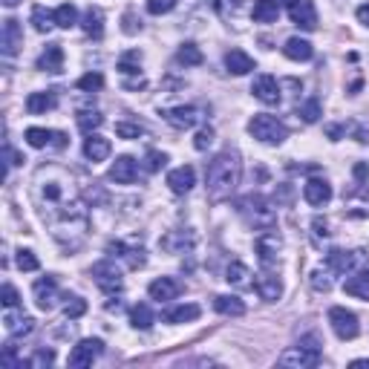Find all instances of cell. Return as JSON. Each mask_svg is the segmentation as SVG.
<instances>
[{
    "label": "cell",
    "instance_id": "cell-23",
    "mask_svg": "<svg viewBox=\"0 0 369 369\" xmlns=\"http://www.w3.org/2000/svg\"><path fill=\"white\" fill-rule=\"evenodd\" d=\"M81 29H84L90 38L99 40V38L104 35V12H101L99 6H90V9L84 12V18H81Z\"/></svg>",
    "mask_w": 369,
    "mask_h": 369
},
{
    "label": "cell",
    "instance_id": "cell-22",
    "mask_svg": "<svg viewBox=\"0 0 369 369\" xmlns=\"http://www.w3.org/2000/svg\"><path fill=\"white\" fill-rule=\"evenodd\" d=\"M38 70H44V73H61L64 70V49H61V44H52V47H47L44 52H40Z\"/></svg>",
    "mask_w": 369,
    "mask_h": 369
},
{
    "label": "cell",
    "instance_id": "cell-12",
    "mask_svg": "<svg viewBox=\"0 0 369 369\" xmlns=\"http://www.w3.org/2000/svg\"><path fill=\"white\" fill-rule=\"evenodd\" d=\"M0 47H3V55L12 58L18 55L21 47H23V29L15 18H6L3 21V32H0Z\"/></svg>",
    "mask_w": 369,
    "mask_h": 369
},
{
    "label": "cell",
    "instance_id": "cell-41",
    "mask_svg": "<svg viewBox=\"0 0 369 369\" xmlns=\"http://www.w3.org/2000/svg\"><path fill=\"white\" fill-rule=\"evenodd\" d=\"M139 66H142V52H139V49H130L127 55L118 58V70L127 73V75H130V73H139Z\"/></svg>",
    "mask_w": 369,
    "mask_h": 369
},
{
    "label": "cell",
    "instance_id": "cell-17",
    "mask_svg": "<svg viewBox=\"0 0 369 369\" xmlns=\"http://www.w3.org/2000/svg\"><path fill=\"white\" fill-rule=\"evenodd\" d=\"M110 251L113 257H121L127 263V268H144V263H147V257H144V249L139 245V249H136V245H125V242H110Z\"/></svg>",
    "mask_w": 369,
    "mask_h": 369
},
{
    "label": "cell",
    "instance_id": "cell-27",
    "mask_svg": "<svg viewBox=\"0 0 369 369\" xmlns=\"http://www.w3.org/2000/svg\"><path fill=\"white\" fill-rule=\"evenodd\" d=\"M326 266H329V271L346 275V271H352V266H355V254L344 251V249H332L329 254H326Z\"/></svg>",
    "mask_w": 369,
    "mask_h": 369
},
{
    "label": "cell",
    "instance_id": "cell-4",
    "mask_svg": "<svg viewBox=\"0 0 369 369\" xmlns=\"http://www.w3.org/2000/svg\"><path fill=\"white\" fill-rule=\"evenodd\" d=\"M240 214L245 216V222L259 228V231H266V228H275L277 222V214L275 208L266 202V199H259V196H245L240 202Z\"/></svg>",
    "mask_w": 369,
    "mask_h": 369
},
{
    "label": "cell",
    "instance_id": "cell-25",
    "mask_svg": "<svg viewBox=\"0 0 369 369\" xmlns=\"http://www.w3.org/2000/svg\"><path fill=\"white\" fill-rule=\"evenodd\" d=\"M214 309L220 311V314H225V318H242V314H245V303H242L240 297H234V294L214 297Z\"/></svg>",
    "mask_w": 369,
    "mask_h": 369
},
{
    "label": "cell",
    "instance_id": "cell-38",
    "mask_svg": "<svg viewBox=\"0 0 369 369\" xmlns=\"http://www.w3.org/2000/svg\"><path fill=\"white\" fill-rule=\"evenodd\" d=\"M55 23L61 26V29H70V26H75L78 23V9L73 3H61L55 9Z\"/></svg>",
    "mask_w": 369,
    "mask_h": 369
},
{
    "label": "cell",
    "instance_id": "cell-29",
    "mask_svg": "<svg viewBox=\"0 0 369 369\" xmlns=\"http://www.w3.org/2000/svg\"><path fill=\"white\" fill-rule=\"evenodd\" d=\"M55 92H32L29 99H26V110H29L32 116H40V113H47V110H55Z\"/></svg>",
    "mask_w": 369,
    "mask_h": 369
},
{
    "label": "cell",
    "instance_id": "cell-53",
    "mask_svg": "<svg viewBox=\"0 0 369 369\" xmlns=\"http://www.w3.org/2000/svg\"><path fill=\"white\" fill-rule=\"evenodd\" d=\"M358 21L369 29V3H364V6H358Z\"/></svg>",
    "mask_w": 369,
    "mask_h": 369
},
{
    "label": "cell",
    "instance_id": "cell-54",
    "mask_svg": "<svg viewBox=\"0 0 369 369\" xmlns=\"http://www.w3.org/2000/svg\"><path fill=\"white\" fill-rule=\"evenodd\" d=\"M314 234H318V237H326V234H329V231H326V220H320V216L314 220Z\"/></svg>",
    "mask_w": 369,
    "mask_h": 369
},
{
    "label": "cell",
    "instance_id": "cell-58",
    "mask_svg": "<svg viewBox=\"0 0 369 369\" xmlns=\"http://www.w3.org/2000/svg\"><path fill=\"white\" fill-rule=\"evenodd\" d=\"M352 366H361V369H369V361H366V358H358V361H352Z\"/></svg>",
    "mask_w": 369,
    "mask_h": 369
},
{
    "label": "cell",
    "instance_id": "cell-49",
    "mask_svg": "<svg viewBox=\"0 0 369 369\" xmlns=\"http://www.w3.org/2000/svg\"><path fill=\"white\" fill-rule=\"evenodd\" d=\"M165 162H168V156L165 153H159V150H150V153H147V170L150 173H156V170H162V168H165Z\"/></svg>",
    "mask_w": 369,
    "mask_h": 369
},
{
    "label": "cell",
    "instance_id": "cell-39",
    "mask_svg": "<svg viewBox=\"0 0 369 369\" xmlns=\"http://www.w3.org/2000/svg\"><path fill=\"white\" fill-rule=\"evenodd\" d=\"M297 116L306 121V125H314V121L320 118V101L318 99H309V101H303L297 107Z\"/></svg>",
    "mask_w": 369,
    "mask_h": 369
},
{
    "label": "cell",
    "instance_id": "cell-45",
    "mask_svg": "<svg viewBox=\"0 0 369 369\" xmlns=\"http://www.w3.org/2000/svg\"><path fill=\"white\" fill-rule=\"evenodd\" d=\"M309 283H311V289L314 292H332V280H329V275H326V271H311V277H309Z\"/></svg>",
    "mask_w": 369,
    "mask_h": 369
},
{
    "label": "cell",
    "instance_id": "cell-1",
    "mask_svg": "<svg viewBox=\"0 0 369 369\" xmlns=\"http://www.w3.org/2000/svg\"><path fill=\"white\" fill-rule=\"evenodd\" d=\"M242 176V162L237 150H222L208 162V170H205V188H208V196L214 202H222L237 190Z\"/></svg>",
    "mask_w": 369,
    "mask_h": 369
},
{
    "label": "cell",
    "instance_id": "cell-46",
    "mask_svg": "<svg viewBox=\"0 0 369 369\" xmlns=\"http://www.w3.org/2000/svg\"><path fill=\"white\" fill-rule=\"evenodd\" d=\"M116 136H118V139H139V136H144V127L142 125H127V121H118V125H116Z\"/></svg>",
    "mask_w": 369,
    "mask_h": 369
},
{
    "label": "cell",
    "instance_id": "cell-8",
    "mask_svg": "<svg viewBox=\"0 0 369 369\" xmlns=\"http://www.w3.org/2000/svg\"><path fill=\"white\" fill-rule=\"evenodd\" d=\"M254 249H257L259 259H263L266 266H271V263H275V259L280 257V251H283V237L277 234L275 228H266L263 234L254 240Z\"/></svg>",
    "mask_w": 369,
    "mask_h": 369
},
{
    "label": "cell",
    "instance_id": "cell-11",
    "mask_svg": "<svg viewBox=\"0 0 369 369\" xmlns=\"http://www.w3.org/2000/svg\"><path fill=\"white\" fill-rule=\"evenodd\" d=\"M32 294H35L38 309H44V311L55 309V303H58V280L52 277V275L40 277V280L32 285Z\"/></svg>",
    "mask_w": 369,
    "mask_h": 369
},
{
    "label": "cell",
    "instance_id": "cell-20",
    "mask_svg": "<svg viewBox=\"0 0 369 369\" xmlns=\"http://www.w3.org/2000/svg\"><path fill=\"white\" fill-rule=\"evenodd\" d=\"M303 196L309 205H326L332 199V185L326 179H309L303 185Z\"/></svg>",
    "mask_w": 369,
    "mask_h": 369
},
{
    "label": "cell",
    "instance_id": "cell-7",
    "mask_svg": "<svg viewBox=\"0 0 369 369\" xmlns=\"http://www.w3.org/2000/svg\"><path fill=\"white\" fill-rule=\"evenodd\" d=\"M289 18L300 29H318V9H314L311 0H289Z\"/></svg>",
    "mask_w": 369,
    "mask_h": 369
},
{
    "label": "cell",
    "instance_id": "cell-57",
    "mask_svg": "<svg viewBox=\"0 0 369 369\" xmlns=\"http://www.w3.org/2000/svg\"><path fill=\"white\" fill-rule=\"evenodd\" d=\"M55 147H66V136L64 133H55Z\"/></svg>",
    "mask_w": 369,
    "mask_h": 369
},
{
    "label": "cell",
    "instance_id": "cell-6",
    "mask_svg": "<svg viewBox=\"0 0 369 369\" xmlns=\"http://www.w3.org/2000/svg\"><path fill=\"white\" fill-rule=\"evenodd\" d=\"M92 277H95V285L104 292V294H118L125 289V280H121V271L116 268L113 259H101V263L92 266Z\"/></svg>",
    "mask_w": 369,
    "mask_h": 369
},
{
    "label": "cell",
    "instance_id": "cell-28",
    "mask_svg": "<svg viewBox=\"0 0 369 369\" xmlns=\"http://www.w3.org/2000/svg\"><path fill=\"white\" fill-rule=\"evenodd\" d=\"M251 18L257 23H275L280 18V3L277 0H257L251 9Z\"/></svg>",
    "mask_w": 369,
    "mask_h": 369
},
{
    "label": "cell",
    "instance_id": "cell-32",
    "mask_svg": "<svg viewBox=\"0 0 369 369\" xmlns=\"http://www.w3.org/2000/svg\"><path fill=\"white\" fill-rule=\"evenodd\" d=\"M202 314V309L196 303H185V306H176L170 311H165V320L168 323H190V320H196Z\"/></svg>",
    "mask_w": 369,
    "mask_h": 369
},
{
    "label": "cell",
    "instance_id": "cell-14",
    "mask_svg": "<svg viewBox=\"0 0 369 369\" xmlns=\"http://www.w3.org/2000/svg\"><path fill=\"white\" fill-rule=\"evenodd\" d=\"M110 179L116 185H133L136 179H139V162H136L133 156H118L110 168Z\"/></svg>",
    "mask_w": 369,
    "mask_h": 369
},
{
    "label": "cell",
    "instance_id": "cell-24",
    "mask_svg": "<svg viewBox=\"0 0 369 369\" xmlns=\"http://www.w3.org/2000/svg\"><path fill=\"white\" fill-rule=\"evenodd\" d=\"M283 55L285 58H292V61H309L314 55V49L306 38H289L285 40V47H283Z\"/></svg>",
    "mask_w": 369,
    "mask_h": 369
},
{
    "label": "cell",
    "instance_id": "cell-16",
    "mask_svg": "<svg viewBox=\"0 0 369 369\" xmlns=\"http://www.w3.org/2000/svg\"><path fill=\"white\" fill-rule=\"evenodd\" d=\"M179 292H182V285H179V280H173V277H159V280H153L147 285V294L153 300H159V303L176 300V297H179Z\"/></svg>",
    "mask_w": 369,
    "mask_h": 369
},
{
    "label": "cell",
    "instance_id": "cell-48",
    "mask_svg": "<svg viewBox=\"0 0 369 369\" xmlns=\"http://www.w3.org/2000/svg\"><path fill=\"white\" fill-rule=\"evenodd\" d=\"M176 6V0H147V12L150 15H168Z\"/></svg>",
    "mask_w": 369,
    "mask_h": 369
},
{
    "label": "cell",
    "instance_id": "cell-43",
    "mask_svg": "<svg viewBox=\"0 0 369 369\" xmlns=\"http://www.w3.org/2000/svg\"><path fill=\"white\" fill-rule=\"evenodd\" d=\"M84 311H87V300L84 297H66V303H64L66 318H81Z\"/></svg>",
    "mask_w": 369,
    "mask_h": 369
},
{
    "label": "cell",
    "instance_id": "cell-50",
    "mask_svg": "<svg viewBox=\"0 0 369 369\" xmlns=\"http://www.w3.org/2000/svg\"><path fill=\"white\" fill-rule=\"evenodd\" d=\"M52 361H55V352L52 349H38L29 358V366H49Z\"/></svg>",
    "mask_w": 369,
    "mask_h": 369
},
{
    "label": "cell",
    "instance_id": "cell-3",
    "mask_svg": "<svg viewBox=\"0 0 369 369\" xmlns=\"http://www.w3.org/2000/svg\"><path fill=\"white\" fill-rule=\"evenodd\" d=\"M249 133L263 144H283L285 139H289V127H285L280 118L266 116V113H259L249 121Z\"/></svg>",
    "mask_w": 369,
    "mask_h": 369
},
{
    "label": "cell",
    "instance_id": "cell-35",
    "mask_svg": "<svg viewBox=\"0 0 369 369\" xmlns=\"http://www.w3.org/2000/svg\"><path fill=\"white\" fill-rule=\"evenodd\" d=\"M130 320H133V326H136V329H150V326L156 323L153 311H150V306H147V303H139V306H133V311H130Z\"/></svg>",
    "mask_w": 369,
    "mask_h": 369
},
{
    "label": "cell",
    "instance_id": "cell-26",
    "mask_svg": "<svg viewBox=\"0 0 369 369\" xmlns=\"http://www.w3.org/2000/svg\"><path fill=\"white\" fill-rule=\"evenodd\" d=\"M3 323H6V332L15 335V338L18 335H29L35 329V320L29 318V314H12V309H6Z\"/></svg>",
    "mask_w": 369,
    "mask_h": 369
},
{
    "label": "cell",
    "instance_id": "cell-13",
    "mask_svg": "<svg viewBox=\"0 0 369 369\" xmlns=\"http://www.w3.org/2000/svg\"><path fill=\"white\" fill-rule=\"evenodd\" d=\"M251 92H254V99H259L263 104H280V84H277V78L275 75H257L254 78V84H251Z\"/></svg>",
    "mask_w": 369,
    "mask_h": 369
},
{
    "label": "cell",
    "instance_id": "cell-10",
    "mask_svg": "<svg viewBox=\"0 0 369 369\" xmlns=\"http://www.w3.org/2000/svg\"><path fill=\"white\" fill-rule=\"evenodd\" d=\"M101 352H104V340H99V338H84V340H81V344L70 352V366H75V369L90 366Z\"/></svg>",
    "mask_w": 369,
    "mask_h": 369
},
{
    "label": "cell",
    "instance_id": "cell-36",
    "mask_svg": "<svg viewBox=\"0 0 369 369\" xmlns=\"http://www.w3.org/2000/svg\"><path fill=\"white\" fill-rule=\"evenodd\" d=\"M176 61L185 64V66H199V64H202V49L188 40V44H182L179 52H176Z\"/></svg>",
    "mask_w": 369,
    "mask_h": 369
},
{
    "label": "cell",
    "instance_id": "cell-52",
    "mask_svg": "<svg viewBox=\"0 0 369 369\" xmlns=\"http://www.w3.org/2000/svg\"><path fill=\"white\" fill-rule=\"evenodd\" d=\"M121 21H125V26H121V29H125L127 35H136V32H142V21H139V18H136V15H133V12H127V15H125V18H121Z\"/></svg>",
    "mask_w": 369,
    "mask_h": 369
},
{
    "label": "cell",
    "instance_id": "cell-21",
    "mask_svg": "<svg viewBox=\"0 0 369 369\" xmlns=\"http://www.w3.org/2000/svg\"><path fill=\"white\" fill-rule=\"evenodd\" d=\"M225 70L234 75H249L254 70V58L245 55L242 49H228L225 52Z\"/></svg>",
    "mask_w": 369,
    "mask_h": 369
},
{
    "label": "cell",
    "instance_id": "cell-33",
    "mask_svg": "<svg viewBox=\"0 0 369 369\" xmlns=\"http://www.w3.org/2000/svg\"><path fill=\"white\" fill-rule=\"evenodd\" d=\"M344 292H346V294H352V297L369 300V271H361V275H352V277L344 283Z\"/></svg>",
    "mask_w": 369,
    "mask_h": 369
},
{
    "label": "cell",
    "instance_id": "cell-2",
    "mask_svg": "<svg viewBox=\"0 0 369 369\" xmlns=\"http://www.w3.org/2000/svg\"><path fill=\"white\" fill-rule=\"evenodd\" d=\"M280 364L283 366H292V369H311L320 364V340L309 335V338H300L294 346H289L280 355Z\"/></svg>",
    "mask_w": 369,
    "mask_h": 369
},
{
    "label": "cell",
    "instance_id": "cell-34",
    "mask_svg": "<svg viewBox=\"0 0 369 369\" xmlns=\"http://www.w3.org/2000/svg\"><path fill=\"white\" fill-rule=\"evenodd\" d=\"M32 26H35L40 35H47L52 26H58V23H55V12H49V9H44V6H35V9H32Z\"/></svg>",
    "mask_w": 369,
    "mask_h": 369
},
{
    "label": "cell",
    "instance_id": "cell-37",
    "mask_svg": "<svg viewBox=\"0 0 369 369\" xmlns=\"http://www.w3.org/2000/svg\"><path fill=\"white\" fill-rule=\"evenodd\" d=\"M26 142L40 150V147H47V144H55V133L44 130V127H29V130H26Z\"/></svg>",
    "mask_w": 369,
    "mask_h": 369
},
{
    "label": "cell",
    "instance_id": "cell-40",
    "mask_svg": "<svg viewBox=\"0 0 369 369\" xmlns=\"http://www.w3.org/2000/svg\"><path fill=\"white\" fill-rule=\"evenodd\" d=\"M101 125H104V116H101V113H95V110L78 113V127L84 130V133H92V130H99Z\"/></svg>",
    "mask_w": 369,
    "mask_h": 369
},
{
    "label": "cell",
    "instance_id": "cell-9",
    "mask_svg": "<svg viewBox=\"0 0 369 369\" xmlns=\"http://www.w3.org/2000/svg\"><path fill=\"white\" fill-rule=\"evenodd\" d=\"M162 116H165L168 125H173L176 130H190L196 127L202 121V110L199 107H170V110H162Z\"/></svg>",
    "mask_w": 369,
    "mask_h": 369
},
{
    "label": "cell",
    "instance_id": "cell-47",
    "mask_svg": "<svg viewBox=\"0 0 369 369\" xmlns=\"http://www.w3.org/2000/svg\"><path fill=\"white\" fill-rule=\"evenodd\" d=\"M0 303H3V309H18L21 306V297H18V292H15V285H3L0 289Z\"/></svg>",
    "mask_w": 369,
    "mask_h": 369
},
{
    "label": "cell",
    "instance_id": "cell-18",
    "mask_svg": "<svg viewBox=\"0 0 369 369\" xmlns=\"http://www.w3.org/2000/svg\"><path fill=\"white\" fill-rule=\"evenodd\" d=\"M168 185H170L173 194H188V190L196 185V173H194V168H190V165H182V168L170 170V173H168Z\"/></svg>",
    "mask_w": 369,
    "mask_h": 369
},
{
    "label": "cell",
    "instance_id": "cell-56",
    "mask_svg": "<svg viewBox=\"0 0 369 369\" xmlns=\"http://www.w3.org/2000/svg\"><path fill=\"white\" fill-rule=\"evenodd\" d=\"M355 176H358V179H366V176H369V168L364 165V162H361V165H355Z\"/></svg>",
    "mask_w": 369,
    "mask_h": 369
},
{
    "label": "cell",
    "instance_id": "cell-30",
    "mask_svg": "<svg viewBox=\"0 0 369 369\" xmlns=\"http://www.w3.org/2000/svg\"><path fill=\"white\" fill-rule=\"evenodd\" d=\"M225 280L234 285V289H249L251 285V268L245 263H231L225 271Z\"/></svg>",
    "mask_w": 369,
    "mask_h": 369
},
{
    "label": "cell",
    "instance_id": "cell-55",
    "mask_svg": "<svg viewBox=\"0 0 369 369\" xmlns=\"http://www.w3.org/2000/svg\"><path fill=\"white\" fill-rule=\"evenodd\" d=\"M326 133L332 136V142H338L340 136H344V127H338V125H332V127H326Z\"/></svg>",
    "mask_w": 369,
    "mask_h": 369
},
{
    "label": "cell",
    "instance_id": "cell-51",
    "mask_svg": "<svg viewBox=\"0 0 369 369\" xmlns=\"http://www.w3.org/2000/svg\"><path fill=\"white\" fill-rule=\"evenodd\" d=\"M211 142H214V130H211V127H202V130L196 133V139H194V147H196V150H208Z\"/></svg>",
    "mask_w": 369,
    "mask_h": 369
},
{
    "label": "cell",
    "instance_id": "cell-15",
    "mask_svg": "<svg viewBox=\"0 0 369 369\" xmlns=\"http://www.w3.org/2000/svg\"><path fill=\"white\" fill-rule=\"evenodd\" d=\"M254 289H257L259 297L266 300V303H275V300H280V294H283V283H280L277 275H271V271H263V275H257Z\"/></svg>",
    "mask_w": 369,
    "mask_h": 369
},
{
    "label": "cell",
    "instance_id": "cell-5",
    "mask_svg": "<svg viewBox=\"0 0 369 369\" xmlns=\"http://www.w3.org/2000/svg\"><path fill=\"white\" fill-rule=\"evenodd\" d=\"M329 326L332 332L340 338V340H355L361 335V323H358V314L344 309V306H332L329 309Z\"/></svg>",
    "mask_w": 369,
    "mask_h": 369
},
{
    "label": "cell",
    "instance_id": "cell-44",
    "mask_svg": "<svg viewBox=\"0 0 369 369\" xmlns=\"http://www.w3.org/2000/svg\"><path fill=\"white\" fill-rule=\"evenodd\" d=\"M101 87H104V75L101 73H87V75L78 78V90L92 92V90H101Z\"/></svg>",
    "mask_w": 369,
    "mask_h": 369
},
{
    "label": "cell",
    "instance_id": "cell-42",
    "mask_svg": "<svg viewBox=\"0 0 369 369\" xmlns=\"http://www.w3.org/2000/svg\"><path fill=\"white\" fill-rule=\"evenodd\" d=\"M15 263H18V268H21V271H38V268H40L35 251H29V249H21V251H18V257H15Z\"/></svg>",
    "mask_w": 369,
    "mask_h": 369
},
{
    "label": "cell",
    "instance_id": "cell-19",
    "mask_svg": "<svg viewBox=\"0 0 369 369\" xmlns=\"http://www.w3.org/2000/svg\"><path fill=\"white\" fill-rule=\"evenodd\" d=\"M110 139H104V136H99V133H90L87 139H84V156L90 159V162H104L107 156H110Z\"/></svg>",
    "mask_w": 369,
    "mask_h": 369
},
{
    "label": "cell",
    "instance_id": "cell-59",
    "mask_svg": "<svg viewBox=\"0 0 369 369\" xmlns=\"http://www.w3.org/2000/svg\"><path fill=\"white\" fill-rule=\"evenodd\" d=\"M15 3H21V0H3V6H15Z\"/></svg>",
    "mask_w": 369,
    "mask_h": 369
},
{
    "label": "cell",
    "instance_id": "cell-31",
    "mask_svg": "<svg viewBox=\"0 0 369 369\" xmlns=\"http://www.w3.org/2000/svg\"><path fill=\"white\" fill-rule=\"evenodd\" d=\"M194 245V237L185 234V231H170V234L162 240V249L170 251V254H185V249Z\"/></svg>",
    "mask_w": 369,
    "mask_h": 369
}]
</instances>
